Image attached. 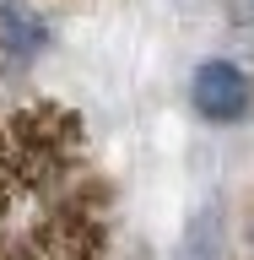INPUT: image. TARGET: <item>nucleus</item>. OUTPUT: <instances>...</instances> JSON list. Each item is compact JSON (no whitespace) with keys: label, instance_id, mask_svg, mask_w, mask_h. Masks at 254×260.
Here are the masks:
<instances>
[{"label":"nucleus","instance_id":"nucleus-2","mask_svg":"<svg viewBox=\"0 0 254 260\" xmlns=\"http://www.w3.org/2000/svg\"><path fill=\"white\" fill-rule=\"evenodd\" d=\"M190 109L206 125H238L254 114V81L238 60H200L190 76Z\"/></svg>","mask_w":254,"mask_h":260},{"label":"nucleus","instance_id":"nucleus-3","mask_svg":"<svg viewBox=\"0 0 254 260\" xmlns=\"http://www.w3.org/2000/svg\"><path fill=\"white\" fill-rule=\"evenodd\" d=\"M49 49V22L32 0H0V65L27 71Z\"/></svg>","mask_w":254,"mask_h":260},{"label":"nucleus","instance_id":"nucleus-5","mask_svg":"<svg viewBox=\"0 0 254 260\" xmlns=\"http://www.w3.org/2000/svg\"><path fill=\"white\" fill-rule=\"evenodd\" d=\"M238 260H254V211H249V222H243V244H238Z\"/></svg>","mask_w":254,"mask_h":260},{"label":"nucleus","instance_id":"nucleus-1","mask_svg":"<svg viewBox=\"0 0 254 260\" xmlns=\"http://www.w3.org/2000/svg\"><path fill=\"white\" fill-rule=\"evenodd\" d=\"M114 195L87 130L60 103L0 119V260H108Z\"/></svg>","mask_w":254,"mask_h":260},{"label":"nucleus","instance_id":"nucleus-4","mask_svg":"<svg viewBox=\"0 0 254 260\" xmlns=\"http://www.w3.org/2000/svg\"><path fill=\"white\" fill-rule=\"evenodd\" d=\"M178 260H222V206H200L190 217Z\"/></svg>","mask_w":254,"mask_h":260}]
</instances>
